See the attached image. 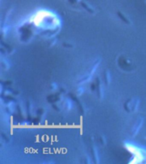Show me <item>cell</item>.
Returning <instances> with one entry per match:
<instances>
[{"label":"cell","mask_w":146,"mask_h":164,"mask_svg":"<svg viewBox=\"0 0 146 164\" xmlns=\"http://www.w3.org/2000/svg\"><path fill=\"white\" fill-rule=\"evenodd\" d=\"M80 3H81V5H82V6H83V7H84V8H85V9H86L87 11H89L90 13H93V12H94V11H93V10H91V8L88 6L87 4H86L84 2H81Z\"/></svg>","instance_id":"cell-1"},{"label":"cell","mask_w":146,"mask_h":164,"mask_svg":"<svg viewBox=\"0 0 146 164\" xmlns=\"http://www.w3.org/2000/svg\"><path fill=\"white\" fill-rule=\"evenodd\" d=\"M118 15H119V16H120V18H121V19H122V20H123L125 22H127V24H130V23H131V22L129 21V20H128L127 18H126V17L124 16V15H122V14H121L120 11H118Z\"/></svg>","instance_id":"cell-2"}]
</instances>
